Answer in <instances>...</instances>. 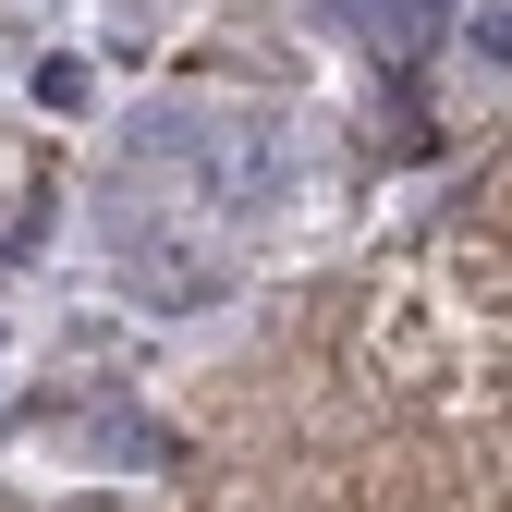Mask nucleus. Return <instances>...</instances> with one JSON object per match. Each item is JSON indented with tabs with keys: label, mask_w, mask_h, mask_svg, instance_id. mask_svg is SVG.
<instances>
[{
	"label": "nucleus",
	"mask_w": 512,
	"mask_h": 512,
	"mask_svg": "<svg viewBox=\"0 0 512 512\" xmlns=\"http://www.w3.org/2000/svg\"><path fill=\"white\" fill-rule=\"evenodd\" d=\"M342 13H354L366 49H415V37H427V0H342Z\"/></svg>",
	"instance_id": "f257e3e1"
}]
</instances>
